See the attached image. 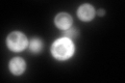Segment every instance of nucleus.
<instances>
[{"label": "nucleus", "mask_w": 125, "mask_h": 83, "mask_svg": "<svg viewBox=\"0 0 125 83\" xmlns=\"http://www.w3.org/2000/svg\"><path fill=\"white\" fill-rule=\"evenodd\" d=\"M78 30L76 28H74V27H71V28H69L68 30H65L64 31V34H62V37H68L70 39H73V38H76L78 37Z\"/></svg>", "instance_id": "obj_7"}, {"label": "nucleus", "mask_w": 125, "mask_h": 83, "mask_svg": "<svg viewBox=\"0 0 125 83\" xmlns=\"http://www.w3.org/2000/svg\"><path fill=\"white\" fill-rule=\"evenodd\" d=\"M72 23H73V19L71 17V15H69L68 13H60L54 18V24H55V26L58 29H61L62 31L71 28Z\"/></svg>", "instance_id": "obj_3"}, {"label": "nucleus", "mask_w": 125, "mask_h": 83, "mask_svg": "<svg viewBox=\"0 0 125 83\" xmlns=\"http://www.w3.org/2000/svg\"><path fill=\"white\" fill-rule=\"evenodd\" d=\"M29 41L21 31H13L6 37V46L11 52H22L28 47Z\"/></svg>", "instance_id": "obj_2"}, {"label": "nucleus", "mask_w": 125, "mask_h": 83, "mask_svg": "<svg viewBox=\"0 0 125 83\" xmlns=\"http://www.w3.org/2000/svg\"><path fill=\"white\" fill-rule=\"evenodd\" d=\"M50 50H51L53 58L60 61H65L73 56L74 52H75V46H74L72 39L62 37L57 38L56 41H54Z\"/></svg>", "instance_id": "obj_1"}, {"label": "nucleus", "mask_w": 125, "mask_h": 83, "mask_svg": "<svg viewBox=\"0 0 125 83\" xmlns=\"http://www.w3.org/2000/svg\"><path fill=\"white\" fill-rule=\"evenodd\" d=\"M96 14L99 16V17H103V16L105 15V10L104 9H98L96 11Z\"/></svg>", "instance_id": "obj_8"}, {"label": "nucleus", "mask_w": 125, "mask_h": 83, "mask_svg": "<svg viewBox=\"0 0 125 83\" xmlns=\"http://www.w3.org/2000/svg\"><path fill=\"white\" fill-rule=\"evenodd\" d=\"M95 15H96L95 9L89 3H84V4L80 5L77 9V17L83 22L92 21L95 18Z\"/></svg>", "instance_id": "obj_4"}, {"label": "nucleus", "mask_w": 125, "mask_h": 83, "mask_svg": "<svg viewBox=\"0 0 125 83\" xmlns=\"http://www.w3.org/2000/svg\"><path fill=\"white\" fill-rule=\"evenodd\" d=\"M10 72L15 76H20L26 70V62L21 57H14L10 59L9 64Z\"/></svg>", "instance_id": "obj_5"}, {"label": "nucleus", "mask_w": 125, "mask_h": 83, "mask_svg": "<svg viewBox=\"0 0 125 83\" xmlns=\"http://www.w3.org/2000/svg\"><path fill=\"white\" fill-rule=\"evenodd\" d=\"M43 47H44V44H43V42L38 37L31 38L28 43V50L33 54L40 53L43 50Z\"/></svg>", "instance_id": "obj_6"}]
</instances>
